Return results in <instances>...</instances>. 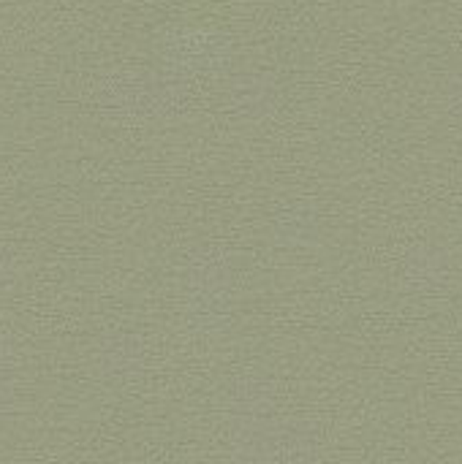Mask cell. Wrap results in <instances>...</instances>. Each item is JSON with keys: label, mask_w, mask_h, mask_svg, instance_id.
I'll return each instance as SVG.
<instances>
[{"label": "cell", "mask_w": 462, "mask_h": 464, "mask_svg": "<svg viewBox=\"0 0 462 464\" xmlns=\"http://www.w3.org/2000/svg\"><path fill=\"white\" fill-rule=\"evenodd\" d=\"M234 318V280L223 250H199L185 269V321L193 334L221 337Z\"/></svg>", "instance_id": "cell-1"}, {"label": "cell", "mask_w": 462, "mask_h": 464, "mask_svg": "<svg viewBox=\"0 0 462 464\" xmlns=\"http://www.w3.org/2000/svg\"><path fill=\"white\" fill-rule=\"evenodd\" d=\"M98 372L106 381H136L147 367V348L136 332H109L95 348Z\"/></svg>", "instance_id": "cell-2"}, {"label": "cell", "mask_w": 462, "mask_h": 464, "mask_svg": "<svg viewBox=\"0 0 462 464\" xmlns=\"http://www.w3.org/2000/svg\"><path fill=\"white\" fill-rule=\"evenodd\" d=\"M272 413V386L264 375L245 372L229 389V427L267 421Z\"/></svg>", "instance_id": "cell-3"}, {"label": "cell", "mask_w": 462, "mask_h": 464, "mask_svg": "<svg viewBox=\"0 0 462 464\" xmlns=\"http://www.w3.org/2000/svg\"><path fill=\"white\" fill-rule=\"evenodd\" d=\"M16 413V372H0V424Z\"/></svg>", "instance_id": "cell-4"}, {"label": "cell", "mask_w": 462, "mask_h": 464, "mask_svg": "<svg viewBox=\"0 0 462 464\" xmlns=\"http://www.w3.org/2000/svg\"><path fill=\"white\" fill-rule=\"evenodd\" d=\"M19 364H16V345L14 340L0 332V372H16Z\"/></svg>", "instance_id": "cell-5"}, {"label": "cell", "mask_w": 462, "mask_h": 464, "mask_svg": "<svg viewBox=\"0 0 462 464\" xmlns=\"http://www.w3.org/2000/svg\"><path fill=\"white\" fill-rule=\"evenodd\" d=\"M16 285V266L8 253L0 250V294L11 291Z\"/></svg>", "instance_id": "cell-6"}]
</instances>
